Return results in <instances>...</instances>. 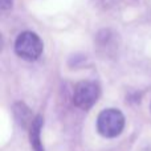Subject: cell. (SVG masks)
Here are the masks:
<instances>
[{
  "label": "cell",
  "mask_w": 151,
  "mask_h": 151,
  "mask_svg": "<svg viewBox=\"0 0 151 151\" xmlns=\"http://www.w3.org/2000/svg\"><path fill=\"white\" fill-rule=\"evenodd\" d=\"M101 96L98 83L93 81H81L76 85L73 93V102L81 110H89Z\"/></svg>",
  "instance_id": "obj_3"
},
{
  "label": "cell",
  "mask_w": 151,
  "mask_h": 151,
  "mask_svg": "<svg viewBox=\"0 0 151 151\" xmlns=\"http://www.w3.org/2000/svg\"><path fill=\"white\" fill-rule=\"evenodd\" d=\"M125 127V117L117 109H106L97 118V130L105 138H115Z\"/></svg>",
  "instance_id": "obj_1"
},
{
  "label": "cell",
  "mask_w": 151,
  "mask_h": 151,
  "mask_svg": "<svg viewBox=\"0 0 151 151\" xmlns=\"http://www.w3.org/2000/svg\"><path fill=\"white\" fill-rule=\"evenodd\" d=\"M1 3V9L3 11H7L12 7V0H0Z\"/></svg>",
  "instance_id": "obj_5"
},
{
  "label": "cell",
  "mask_w": 151,
  "mask_h": 151,
  "mask_svg": "<svg viewBox=\"0 0 151 151\" xmlns=\"http://www.w3.org/2000/svg\"><path fill=\"white\" fill-rule=\"evenodd\" d=\"M41 126H42V118L36 117L32 121L31 131H29V138H31V145L35 151H44L41 145V139H40V133H41Z\"/></svg>",
  "instance_id": "obj_4"
},
{
  "label": "cell",
  "mask_w": 151,
  "mask_h": 151,
  "mask_svg": "<svg viewBox=\"0 0 151 151\" xmlns=\"http://www.w3.org/2000/svg\"><path fill=\"white\" fill-rule=\"evenodd\" d=\"M44 50L42 41L35 32L27 31L17 36L15 41V52L19 57L28 61H35Z\"/></svg>",
  "instance_id": "obj_2"
}]
</instances>
